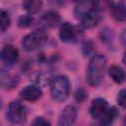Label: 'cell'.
<instances>
[{"mask_svg":"<svg viewBox=\"0 0 126 126\" xmlns=\"http://www.w3.org/2000/svg\"><path fill=\"white\" fill-rule=\"evenodd\" d=\"M106 68V60L103 55H95L92 58L87 68V81L90 86L96 87L102 80Z\"/></svg>","mask_w":126,"mask_h":126,"instance_id":"6da1fadb","label":"cell"},{"mask_svg":"<svg viewBox=\"0 0 126 126\" xmlns=\"http://www.w3.org/2000/svg\"><path fill=\"white\" fill-rule=\"evenodd\" d=\"M70 93V82L66 76H56L50 83V94L53 99L57 101L65 100Z\"/></svg>","mask_w":126,"mask_h":126,"instance_id":"7a4b0ae2","label":"cell"},{"mask_svg":"<svg viewBox=\"0 0 126 126\" xmlns=\"http://www.w3.org/2000/svg\"><path fill=\"white\" fill-rule=\"evenodd\" d=\"M47 40V34L43 31H35L27 34L23 40L22 45L27 51H33L42 47Z\"/></svg>","mask_w":126,"mask_h":126,"instance_id":"3957f363","label":"cell"},{"mask_svg":"<svg viewBox=\"0 0 126 126\" xmlns=\"http://www.w3.org/2000/svg\"><path fill=\"white\" fill-rule=\"evenodd\" d=\"M7 116L12 123L15 124L23 123L27 119L26 107L20 101H12L8 106Z\"/></svg>","mask_w":126,"mask_h":126,"instance_id":"277c9868","label":"cell"},{"mask_svg":"<svg viewBox=\"0 0 126 126\" xmlns=\"http://www.w3.org/2000/svg\"><path fill=\"white\" fill-rule=\"evenodd\" d=\"M77 117V110L73 105H67L60 113L58 126H72Z\"/></svg>","mask_w":126,"mask_h":126,"instance_id":"5b68a950","label":"cell"},{"mask_svg":"<svg viewBox=\"0 0 126 126\" xmlns=\"http://www.w3.org/2000/svg\"><path fill=\"white\" fill-rule=\"evenodd\" d=\"M108 107H109L108 103L104 98L97 97L92 101V104L90 107V113L94 119L98 120L105 113V111L108 109Z\"/></svg>","mask_w":126,"mask_h":126,"instance_id":"8992f818","label":"cell"},{"mask_svg":"<svg viewBox=\"0 0 126 126\" xmlns=\"http://www.w3.org/2000/svg\"><path fill=\"white\" fill-rule=\"evenodd\" d=\"M18 58L19 51L15 46L8 44L3 47L1 52V59L4 64H6L7 66H12L18 61Z\"/></svg>","mask_w":126,"mask_h":126,"instance_id":"52a82bcc","label":"cell"},{"mask_svg":"<svg viewBox=\"0 0 126 126\" xmlns=\"http://www.w3.org/2000/svg\"><path fill=\"white\" fill-rule=\"evenodd\" d=\"M59 36H60V39L63 42H72V41H74L76 39V36H77L76 28L68 22L61 24L60 29H59Z\"/></svg>","mask_w":126,"mask_h":126,"instance_id":"ba28073f","label":"cell"},{"mask_svg":"<svg viewBox=\"0 0 126 126\" xmlns=\"http://www.w3.org/2000/svg\"><path fill=\"white\" fill-rule=\"evenodd\" d=\"M100 18H101V12H100V9L97 5L96 7H94L92 11H90L86 16H84L81 19L82 26L84 28H87V29L93 28V27L97 25Z\"/></svg>","mask_w":126,"mask_h":126,"instance_id":"9c48e42d","label":"cell"},{"mask_svg":"<svg viewBox=\"0 0 126 126\" xmlns=\"http://www.w3.org/2000/svg\"><path fill=\"white\" fill-rule=\"evenodd\" d=\"M108 5H109L110 15L114 20L119 22L126 21V5L123 2L111 1L108 3Z\"/></svg>","mask_w":126,"mask_h":126,"instance_id":"30bf717a","label":"cell"},{"mask_svg":"<svg viewBox=\"0 0 126 126\" xmlns=\"http://www.w3.org/2000/svg\"><path fill=\"white\" fill-rule=\"evenodd\" d=\"M41 94H42L41 90L33 85L27 86L20 92L21 97L28 101H35L41 96Z\"/></svg>","mask_w":126,"mask_h":126,"instance_id":"8fae6325","label":"cell"},{"mask_svg":"<svg viewBox=\"0 0 126 126\" xmlns=\"http://www.w3.org/2000/svg\"><path fill=\"white\" fill-rule=\"evenodd\" d=\"M97 5L98 3L94 2V1H84V2L77 3V5L75 6V10H74L76 18L81 20L84 16H86L90 11H92Z\"/></svg>","mask_w":126,"mask_h":126,"instance_id":"7c38bea8","label":"cell"},{"mask_svg":"<svg viewBox=\"0 0 126 126\" xmlns=\"http://www.w3.org/2000/svg\"><path fill=\"white\" fill-rule=\"evenodd\" d=\"M40 21L43 26H45L47 28H54L59 24L60 16L54 11H48L43 14Z\"/></svg>","mask_w":126,"mask_h":126,"instance_id":"4fadbf2b","label":"cell"},{"mask_svg":"<svg viewBox=\"0 0 126 126\" xmlns=\"http://www.w3.org/2000/svg\"><path fill=\"white\" fill-rule=\"evenodd\" d=\"M117 115H118V110L114 106H111V107H108L105 113L97 121L100 126H110L114 121V119L117 117Z\"/></svg>","mask_w":126,"mask_h":126,"instance_id":"5bb4252c","label":"cell"},{"mask_svg":"<svg viewBox=\"0 0 126 126\" xmlns=\"http://www.w3.org/2000/svg\"><path fill=\"white\" fill-rule=\"evenodd\" d=\"M108 75L117 84L122 83L124 81V79H125V73H124L123 69L120 66H117V65H113V66H111L109 68Z\"/></svg>","mask_w":126,"mask_h":126,"instance_id":"9a60e30c","label":"cell"},{"mask_svg":"<svg viewBox=\"0 0 126 126\" xmlns=\"http://www.w3.org/2000/svg\"><path fill=\"white\" fill-rule=\"evenodd\" d=\"M19 83V78L10 73L2 72L1 74V84L6 89H12Z\"/></svg>","mask_w":126,"mask_h":126,"instance_id":"2e32d148","label":"cell"},{"mask_svg":"<svg viewBox=\"0 0 126 126\" xmlns=\"http://www.w3.org/2000/svg\"><path fill=\"white\" fill-rule=\"evenodd\" d=\"M42 6V1L40 0H29L23 3V7L29 14H36Z\"/></svg>","mask_w":126,"mask_h":126,"instance_id":"e0dca14e","label":"cell"},{"mask_svg":"<svg viewBox=\"0 0 126 126\" xmlns=\"http://www.w3.org/2000/svg\"><path fill=\"white\" fill-rule=\"evenodd\" d=\"M0 23H1L0 24L1 25V32H5L6 30L9 28L11 21H10V17L8 15V13L5 12L4 10H1V12H0Z\"/></svg>","mask_w":126,"mask_h":126,"instance_id":"ac0fdd59","label":"cell"},{"mask_svg":"<svg viewBox=\"0 0 126 126\" xmlns=\"http://www.w3.org/2000/svg\"><path fill=\"white\" fill-rule=\"evenodd\" d=\"M32 23V18L28 15L21 16L19 19V22H18L20 28H28L29 26H31Z\"/></svg>","mask_w":126,"mask_h":126,"instance_id":"d6986e66","label":"cell"},{"mask_svg":"<svg viewBox=\"0 0 126 126\" xmlns=\"http://www.w3.org/2000/svg\"><path fill=\"white\" fill-rule=\"evenodd\" d=\"M117 102L121 107L126 108V89H123L118 93V94H117Z\"/></svg>","mask_w":126,"mask_h":126,"instance_id":"ffe728a7","label":"cell"},{"mask_svg":"<svg viewBox=\"0 0 126 126\" xmlns=\"http://www.w3.org/2000/svg\"><path fill=\"white\" fill-rule=\"evenodd\" d=\"M31 126H50V123L42 117H37L36 119L33 120Z\"/></svg>","mask_w":126,"mask_h":126,"instance_id":"44dd1931","label":"cell"},{"mask_svg":"<svg viewBox=\"0 0 126 126\" xmlns=\"http://www.w3.org/2000/svg\"><path fill=\"white\" fill-rule=\"evenodd\" d=\"M75 97L78 101H83L87 97V94L82 89H79V90H77V92L75 94Z\"/></svg>","mask_w":126,"mask_h":126,"instance_id":"7402d4cb","label":"cell"},{"mask_svg":"<svg viewBox=\"0 0 126 126\" xmlns=\"http://www.w3.org/2000/svg\"><path fill=\"white\" fill-rule=\"evenodd\" d=\"M121 41L126 46V30H124L123 32H122V34H121Z\"/></svg>","mask_w":126,"mask_h":126,"instance_id":"603a6c76","label":"cell"},{"mask_svg":"<svg viewBox=\"0 0 126 126\" xmlns=\"http://www.w3.org/2000/svg\"><path fill=\"white\" fill-rule=\"evenodd\" d=\"M123 63L124 64H126V51H125V53H124V56H123Z\"/></svg>","mask_w":126,"mask_h":126,"instance_id":"cb8c5ba5","label":"cell"},{"mask_svg":"<svg viewBox=\"0 0 126 126\" xmlns=\"http://www.w3.org/2000/svg\"><path fill=\"white\" fill-rule=\"evenodd\" d=\"M122 126H126V117L124 118V120H123V123H122Z\"/></svg>","mask_w":126,"mask_h":126,"instance_id":"d4e9b609","label":"cell"}]
</instances>
